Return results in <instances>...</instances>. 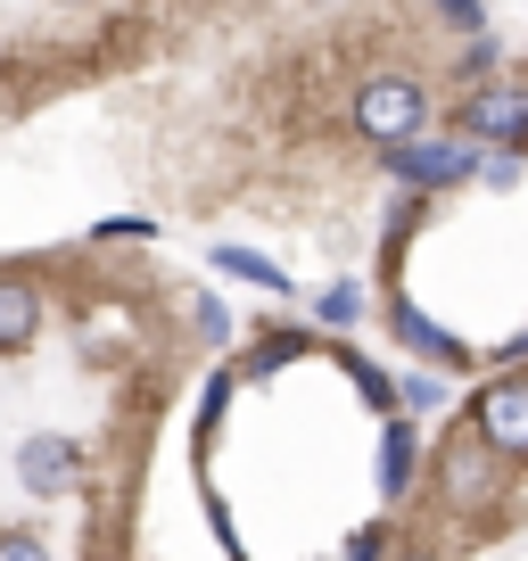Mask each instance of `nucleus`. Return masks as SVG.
Listing matches in <instances>:
<instances>
[{
    "label": "nucleus",
    "mask_w": 528,
    "mask_h": 561,
    "mask_svg": "<svg viewBox=\"0 0 528 561\" xmlns=\"http://www.w3.org/2000/svg\"><path fill=\"white\" fill-rule=\"evenodd\" d=\"M380 561H446V553H380Z\"/></svg>",
    "instance_id": "6e6552de"
},
{
    "label": "nucleus",
    "mask_w": 528,
    "mask_h": 561,
    "mask_svg": "<svg viewBox=\"0 0 528 561\" xmlns=\"http://www.w3.org/2000/svg\"><path fill=\"white\" fill-rule=\"evenodd\" d=\"M413 471H422V438H413V421L397 413V421H388V438H380V495H388V504L413 488Z\"/></svg>",
    "instance_id": "39448f33"
},
{
    "label": "nucleus",
    "mask_w": 528,
    "mask_h": 561,
    "mask_svg": "<svg viewBox=\"0 0 528 561\" xmlns=\"http://www.w3.org/2000/svg\"><path fill=\"white\" fill-rule=\"evenodd\" d=\"M429 495H438L455 520H462V512L479 520V512H495V504L512 495V462L479 438L471 421H455V430L438 438V455H429Z\"/></svg>",
    "instance_id": "f257e3e1"
},
{
    "label": "nucleus",
    "mask_w": 528,
    "mask_h": 561,
    "mask_svg": "<svg viewBox=\"0 0 528 561\" xmlns=\"http://www.w3.org/2000/svg\"><path fill=\"white\" fill-rule=\"evenodd\" d=\"M83 471H91V455H83V438H67V430H25L18 438V488L42 495V504H58L67 488H83Z\"/></svg>",
    "instance_id": "7ed1b4c3"
},
{
    "label": "nucleus",
    "mask_w": 528,
    "mask_h": 561,
    "mask_svg": "<svg viewBox=\"0 0 528 561\" xmlns=\"http://www.w3.org/2000/svg\"><path fill=\"white\" fill-rule=\"evenodd\" d=\"M388 331L405 339L413 355L446 364V371H471V364H479V355H471V339H462V331H438V322H429V314H422L413 298H388Z\"/></svg>",
    "instance_id": "20e7f679"
},
{
    "label": "nucleus",
    "mask_w": 528,
    "mask_h": 561,
    "mask_svg": "<svg viewBox=\"0 0 528 561\" xmlns=\"http://www.w3.org/2000/svg\"><path fill=\"white\" fill-rule=\"evenodd\" d=\"M314 314H322V331H347V322L364 314V289H355V280H338V289H322Z\"/></svg>",
    "instance_id": "423d86ee"
},
{
    "label": "nucleus",
    "mask_w": 528,
    "mask_h": 561,
    "mask_svg": "<svg viewBox=\"0 0 528 561\" xmlns=\"http://www.w3.org/2000/svg\"><path fill=\"white\" fill-rule=\"evenodd\" d=\"M462 421H471L479 438H487L495 455L520 471V462H528V364H504L495 380H479V388H471V413H462Z\"/></svg>",
    "instance_id": "f03ea898"
},
{
    "label": "nucleus",
    "mask_w": 528,
    "mask_h": 561,
    "mask_svg": "<svg viewBox=\"0 0 528 561\" xmlns=\"http://www.w3.org/2000/svg\"><path fill=\"white\" fill-rule=\"evenodd\" d=\"M0 561H58L50 537H34V528H0Z\"/></svg>",
    "instance_id": "0eeeda50"
}]
</instances>
